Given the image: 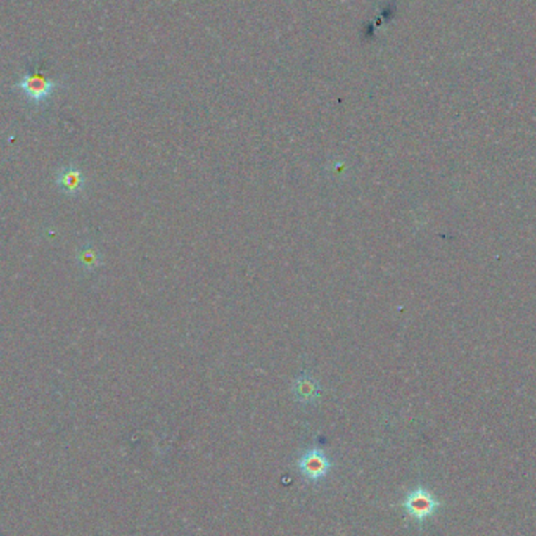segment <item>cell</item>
I'll use <instances>...</instances> for the list:
<instances>
[{"instance_id":"2","label":"cell","mask_w":536,"mask_h":536,"mask_svg":"<svg viewBox=\"0 0 536 536\" xmlns=\"http://www.w3.org/2000/svg\"><path fill=\"white\" fill-rule=\"evenodd\" d=\"M297 466L301 476H303L307 482L317 483L321 482L323 478H326L329 471H331L333 463L320 447H312V449L306 450L303 455L300 457Z\"/></svg>"},{"instance_id":"5","label":"cell","mask_w":536,"mask_h":536,"mask_svg":"<svg viewBox=\"0 0 536 536\" xmlns=\"http://www.w3.org/2000/svg\"><path fill=\"white\" fill-rule=\"evenodd\" d=\"M57 184L68 195H79L85 189V176L79 168H61L57 174Z\"/></svg>"},{"instance_id":"1","label":"cell","mask_w":536,"mask_h":536,"mask_svg":"<svg viewBox=\"0 0 536 536\" xmlns=\"http://www.w3.org/2000/svg\"><path fill=\"white\" fill-rule=\"evenodd\" d=\"M16 88L25 96L27 101L33 102V104H43V102L52 98L55 89L58 88V84L55 80L46 77L44 74L33 72L24 74L16 84Z\"/></svg>"},{"instance_id":"6","label":"cell","mask_w":536,"mask_h":536,"mask_svg":"<svg viewBox=\"0 0 536 536\" xmlns=\"http://www.w3.org/2000/svg\"><path fill=\"white\" fill-rule=\"evenodd\" d=\"M77 259L85 270H96V268L101 265L99 253L96 251L93 246H84V248L77 253Z\"/></svg>"},{"instance_id":"4","label":"cell","mask_w":536,"mask_h":536,"mask_svg":"<svg viewBox=\"0 0 536 536\" xmlns=\"http://www.w3.org/2000/svg\"><path fill=\"white\" fill-rule=\"evenodd\" d=\"M292 390L295 398H297L300 403L305 404H312L317 402L320 397V384L309 374H301L300 376L295 378Z\"/></svg>"},{"instance_id":"3","label":"cell","mask_w":536,"mask_h":536,"mask_svg":"<svg viewBox=\"0 0 536 536\" xmlns=\"http://www.w3.org/2000/svg\"><path fill=\"white\" fill-rule=\"evenodd\" d=\"M403 508L407 510L408 516L417 522H423L435 514L439 508V502L433 494L425 487H416L408 492V496L403 500Z\"/></svg>"}]
</instances>
